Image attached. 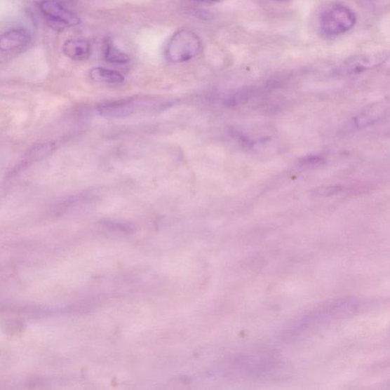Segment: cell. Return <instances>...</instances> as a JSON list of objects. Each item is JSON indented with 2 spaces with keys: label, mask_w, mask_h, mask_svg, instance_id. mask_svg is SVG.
I'll return each instance as SVG.
<instances>
[{
  "label": "cell",
  "mask_w": 390,
  "mask_h": 390,
  "mask_svg": "<svg viewBox=\"0 0 390 390\" xmlns=\"http://www.w3.org/2000/svg\"><path fill=\"white\" fill-rule=\"evenodd\" d=\"M201 48V41L191 30L182 29L173 34L168 41L166 56L172 63H183L196 57Z\"/></svg>",
  "instance_id": "2"
},
{
  "label": "cell",
  "mask_w": 390,
  "mask_h": 390,
  "mask_svg": "<svg viewBox=\"0 0 390 390\" xmlns=\"http://www.w3.org/2000/svg\"><path fill=\"white\" fill-rule=\"evenodd\" d=\"M196 1L202 4H213L220 3L222 1V0H196Z\"/></svg>",
  "instance_id": "11"
},
{
  "label": "cell",
  "mask_w": 390,
  "mask_h": 390,
  "mask_svg": "<svg viewBox=\"0 0 390 390\" xmlns=\"http://www.w3.org/2000/svg\"><path fill=\"white\" fill-rule=\"evenodd\" d=\"M136 107L137 101L130 99L102 105L97 111L106 119H122L134 113Z\"/></svg>",
  "instance_id": "6"
},
{
  "label": "cell",
  "mask_w": 390,
  "mask_h": 390,
  "mask_svg": "<svg viewBox=\"0 0 390 390\" xmlns=\"http://www.w3.org/2000/svg\"><path fill=\"white\" fill-rule=\"evenodd\" d=\"M31 41L32 35L25 29L8 30L0 35V51L7 52L24 48L29 46Z\"/></svg>",
  "instance_id": "5"
},
{
  "label": "cell",
  "mask_w": 390,
  "mask_h": 390,
  "mask_svg": "<svg viewBox=\"0 0 390 390\" xmlns=\"http://www.w3.org/2000/svg\"><path fill=\"white\" fill-rule=\"evenodd\" d=\"M105 58L109 63L115 65H126L130 61V57L125 52L110 42L106 46Z\"/></svg>",
  "instance_id": "9"
},
{
  "label": "cell",
  "mask_w": 390,
  "mask_h": 390,
  "mask_svg": "<svg viewBox=\"0 0 390 390\" xmlns=\"http://www.w3.org/2000/svg\"><path fill=\"white\" fill-rule=\"evenodd\" d=\"M356 22V14L341 4L327 7L320 17L321 31L327 37L340 36L351 30Z\"/></svg>",
  "instance_id": "1"
},
{
  "label": "cell",
  "mask_w": 390,
  "mask_h": 390,
  "mask_svg": "<svg viewBox=\"0 0 390 390\" xmlns=\"http://www.w3.org/2000/svg\"><path fill=\"white\" fill-rule=\"evenodd\" d=\"M65 55L70 59L83 61L90 58L91 46L90 42L83 39H70L63 46Z\"/></svg>",
  "instance_id": "7"
},
{
  "label": "cell",
  "mask_w": 390,
  "mask_h": 390,
  "mask_svg": "<svg viewBox=\"0 0 390 390\" xmlns=\"http://www.w3.org/2000/svg\"><path fill=\"white\" fill-rule=\"evenodd\" d=\"M277 1H288V0H277Z\"/></svg>",
  "instance_id": "12"
},
{
  "label": "cell",
  "mask_w": 390,
  "mask_h": 390,
  "mask_svg": "<svg viewBox=\"0 0 390 390\" xmlns=\"http://www.w3.org/2000/svg\"><path fill=\"white\" fill-rule=\"evenodd\" d=\"M386 58L385 53L371 55H357L348 59L339 67L340 74H354L376 66L383 62Z\"/></svg>",
  "instance_id": "4"
},
{
  "label": "cell",
  "mask_w": 390,
  "mask_h": 390,
  "mask_svg": "<svg viewBox=\"0 0 390 390\" xmlns=\"http://www.w3.org/2000/svg\"><path fill=\"white\" fill-rule=\"evenodd\" d=\"M37 5L49 24L56 29L63 30L81 23V19L59 0H41Z\"/></svg>",
  "instance_id": "3"
},
{
  "label": "cell",
  "mask_w": 390,
  "mask_h": 390,
  "mask_svg": "<svg viewBox=\"0 0 390 390\" xmlns=\"http://www.w3.org/2000/svg\"><path fill=\"white\" fill-rule=\"evenodd\" d=\"M341 190V188L337 187V186L336 187H334V186H328V187L317 189V194H320L321 195H331L338 193Z\"/></svg>",
  "instance_id": "10"
},
{
  "label": "cell",
  "mask_w": 390,
  "mask_h": 390,
  "mask_svg": "<svg viewBox=\"0 0 390 390\" xmlns=\"http://www.w3.org/2000/svg\"><path fill=\"white\" fill-rule=\"evenodd\" d=\"M90 77L98 83H121L125 77L116 71L104 67H95L90 70Z\"/></svg>",
  "instance_id": "8"
}]
</instances>
